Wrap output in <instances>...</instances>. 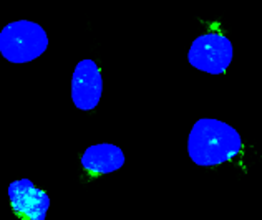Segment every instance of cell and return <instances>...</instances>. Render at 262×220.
<instances>
[{
    "label": "cell",
    "mask_w": 262,
    "mask_h": 220,
    "mask_svg": "<svg viewBox=\"0 0 262 220\" xmlns=\"http://www.w3.org/2000/svg\"><path fill=\"white\" fill-rule=\"evenodd\" d=\"M243 149L241 134L224 121L203 118L188 137V154L196 166L209 167L227 162Z\"/></svg>",
    "instance_id": "cell-1"
},
{
    "label": "cell",
    "mask_w": 262,
    "mask_h": 220,
    "mask_svg": "<svg viewBox=\"0 0 262 220\" xmlns=\"http://www.w3.org/2000/svg\"><path fill=\"white\" fill-rule=\"evenodd\" d=\"M47 48V32L30 20L12 22L0 32V53L10 63H29L42 57Z\"/></svg>",
    "instance_id": "cell-2"
},
{
    "label": "cell",
    "mask_w": 262,
    "mask_h": 220,
    "mask_svg": "<svg viewBox=\"0 0 262 220\" xmlns=\"http://www.w3.org/2000/svg\"><path fill=\"white\" fill-rule=\"evenodd\" d=\"M234 48L231 40L221 33H206L191 43L188 61L196 70L209 75H223L231 65Z\"/></svg>",
    "instance_id": "cell-3"
},
{
    "label": "cell",
    "mask_w": 262,
    "mask_h": 220,
    "mask_svg": "<svg viewBox=\"0 0 262 220\" xmlns=\"http://www.w3.org/2000/svg\"><path fill=\"white\" fill-rule=\"evenodd\" d=\"M103 94L101 70L93 60H81L72 77V101L81 111H92Z\"/></svg>",
    "instance_id": "cell-4"
},
{
    "label": "cell",
    "mask_w": 262,
    "mask_h": 220,
    "mask_svg": "<svg viewBox=\"0 0 262 220\" xmlns=\"http://www.w3.org/2000/svg\"><path fill=\"white\" fill-rule=\"evenodd\" d=\"M12 209L27 220H45L50 209V197L45 190L33 185L29 179H18L9 185Z\"/></svg>",
    "instance_id": "cell-5"
},
{
    "label": "cell",
    "mask_w": 262,
    "mask_h": 220,
    "mask_svg": "<svg viewBox=\"0 0 262 220\" xmlns=\"http://www.w3.org/2000/svg\"><path fill=\"white\" fill-rule=\"evenodd\" d=\"M81 166L92 174H110L125 166V154L115 144L101 142L90 146L81 156Z\"/></svg>",
    "instance_id": "cell-6"
}]
</instances>
